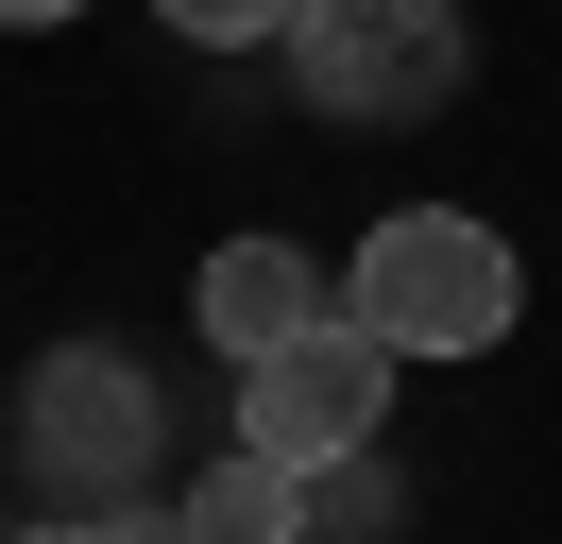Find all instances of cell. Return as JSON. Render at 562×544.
I'll list each match as a JSON object with an SVG mask.
<instances>
[{
	"instance_id": "cell-9",
	"label": "cell",
	"mask_w": 562,
	"mask_h": 544,
	"mask_svg": "<svg viewBox=\"0 0 562 544\" xmlns=\"http://www.w3.org/2000/svg\"><path fill=\"white\" fill-rule=\"evenodd\" d=\"M18 544H120V510H35Z\"/></svg>"
},
{
	"instance_id": "cell-1",
	"label": "cell",
	"mask_w": 562,
	"mask_h": 544,
	"mask_svg": "<svg viewBox=\"0 0 562 544\" xmlns=\"http://www.w3.org/2000/svg\"><path fill=\"white\" fill-rule=\"evenodd\" d=\"M341 306L392 340V358H494V340L528 324V272H512V238L460 222V204H392V222L358 238Z\"/></svg>"
},
{
	"instance_id": "cell-10",
	"label": "cell",
	"mask_w": 562,
	"mask_h": 544,
	"mask_svg": "<svg viewBox=\"0 0 562 544\" xmlns=\"http://www.w3.org/2000/svg\"><path fill=\"white\" fill-rule=\"evenodd\" d=\"M52 18H86V0H0V34H52Z\"/></svg>"
},
{
	"instance_id": "cell-3",
	"label": "cell",
	"mask_w": 562,
	"mask_h": 544,
	"mask_svg": "<svg viewBox=\"0 0 562 544\" xmlns=\"http://www.w3.org/2000/svg\"><path fill=\"white\" fill-rule=\"evenodd\" d=\"M18 460H35L52 510L154 494V374L120 358V340H52V358L18 374Z\"/></svg>"
},
{
	"instance_id": "cell-2",
	"label": "cell",
	"mask_w": 562,
	"mask_h": 544,
	"mask_svg": "<svg viewBox=\"0 0 562 544\" xmlns=\"http://www.w3.org/2000/svg\"><path fill=\"white\" fill-rule=\"evenodd\" d=\"M273 52H290V86H307V120H426V102L477 86L460 0H307Z\"/></svg>"
},
{
	"instance_id": "cell-8",
	"label": "cell",
	"mask_w": 562,
	"mask_h": 544,
	"mask_svg": "<svg viewBox=\"0 0 562 544\" xmlns=\"http://www.w3.org/2000/svg\"><path fill=\"white\" fill-rule=\"evenodd\" d=\"M120 544H205L188 510H154V494H120Z\"/></svg>"
},
{
	"instance_id": "cell-5",
	"label": "cell",
	"mask_w": 562,
	"mask_h": 544,
	"mask_svg": "<svg viewBox=\"0 0 562 544\" xmlns=\"http://www.w3.org/2000/svg\"><path fill=\"white\" fill-rule=\"evenodd\" d=\"M188 306H205V340H222V358H273V340H307V324H324V272L290 256V238H222Z\"/></svg>"
},
{
	"instance_id": "cell-7",
	"label": "cell",
	"mask_w": 562,
	"mask_h": 544,
	"mask_svg": "<svg viewBox=\"0 0 562 544\" xmlns=\"http://www.w3.org/2000/svg\"><path fill=\"white\" fill-rule=\"evenodd\" d=\"M154 18H171L188 52H273V34L307 18V0H154Z\"/></svg>"
},
{
	"instance_id": "cell-6",
	"label": "cell",
	"mask_w": 562,
	"mask_h": 544,
	"mask_svg": "<svg viewBox=\"0 0 562 544\" xmlns=\"http://www.w3.org/2000/svg\"><path fill=\"white\" fill-rule=\"evenodd\" d=\"M188 528L205 544H307V476H290L273 442H222V460L188 476Z\"/></svg>"
},
{
	"instance_id": "cell-4",
	"label": "cell",
	"mask_w": 562,
	"mask_h": 544,
	"mask_svg": "<svg viewBox=\"0 0 562 544\" xmlns=\"http://www.w3.org/2000/svg\"><path fill=\"white\" fill-rule=\"evenodd\" d=\"M375 426H392V340L358 324V306H324L307 340L239 358V442H273L290 476H341V460H358Z\"/></svg>"
}]
</instances>
